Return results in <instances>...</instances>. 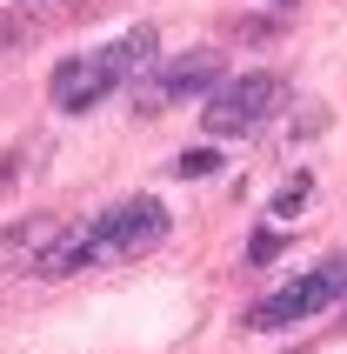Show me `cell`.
Masks as SVG:
<instances>
[{"label":"cell","instance_id":"cell-4","mask_svg":"<svg viewBox=\"0 0 347 354\" xmlns=\"http://www.w3.org/2000/svg\"><path fill=\"white\" fill-rule=\"evenodd\" d=\"M347 295V254H328L321 268H308V274H294L288 288H274L261 308H247V328H261V335H274V328H294V321H314L328 315L334 301Z\"/></svg>","mask_w":347,"mask_h":354},{"label":"cell","instance_id":"cell-3","mask_svg":"<svg viewBox=\"0 0 347 354\" xmlns=\"http://www.w3.org/2000/svg\"><path fill=\"white\" fill-rule=\"evenodd\" d=\"M281 107H288V80L281 74H241V80H221V87H214V100L200 107V127H207L214 140L261 134Z\"/></svg>","mask_w":347,"mask_h":354},{"label":"cell","instance_id":"cell-9","mask_svg":"<svg viewBox=\"0 0 347 354\" xmlns=\"http://www.w3.org/2000/svg\"><path fill=\"white\" fill-rule=\"evenodd\" d=\"M20 40H27V20H20V14H0V54H14Z\"/></svg>","mask_w":347,"mask_h":354},{"label":"cell","instance_id":"cell-2","mask_svg":"<svg viewBox=\"0 0 347 354\" xmlns=\"http://www.w3.org/2000/svg\"><path fill=\"white\" fill-rule=\"evenodd\" d=\"M154 27H127L120 40H107V47H94V54H67L54 67V107L60 114H87L94 100L120 94V87H140V80L154 74Z\"/></svg>","mask_w":347,"mask_h":354},{"label":"cell","instance_id":"cell-8","mask_svg":"<svg viewBox=\"0 0 347 354\" xmlns=\"http://www.w3.org/2000/svg\"><path fill=\"white\" fill-rule=\"evenodd\" d=\"M174 167H180V174H221V154H214V147H194V154H180V160H174Z\"/></svg>","mask_w":347,"mask_h":354},{"label":"cell","instance_id":"cell-5","mask_svg":"<svg viewBox=\"0 0 347 354\" xmlns=\"http://www.w3.org/2000/svg\"><path fill=\"white\" fill-rule=\"evenodd\" d=\"M221 87V47H194V54H174V60H154V74L134 87V107L140 114H167L180 100H214Z\"/></svg>","mask_w":347,"mask_h":354},{"label":"cell","instance_id":"cell-11","mask_svg":"<svg viewBox=\"0 0 347 354\" xmlns=\"http://www.w3.org/2000/svg\"><path fill=\"white\" fill-rule=\"evenodd\" d=\"M268 7H281V14H288V7H294V0H268Z\"/></svg>","mask_w":347,"mask_h":354},{"label":"cell","instance_id":"cell-10","mask_svg":"<svg viewBox=\"0 0 347 354\" xmlns=\"http://www.w3.org/2000/svg\"><path fill=\"white\" fill-rule=\"evenodd\" d=\"M274 248H281V241H274V234H254V241H247V261H268Z\"/></svg>","mask_w":347,"mask_h":354},{"label":"cell","instance_id":"cell-7","mask_svg":"<svg viewBox=\"0 0 347 354\" xmlns=\"http://www.w3.org/2000/svg\"><path fill=\"white\" fill-rule=\"evenodd\" d=\"M308 201H314V174H294L288 187L274 194V221H294L301 207H308Z\"/></svg>","mask_w":347,"mask_h":354},{"label":"cell","instance_id":"cell-1","mask_svg":"<svg viewBox=\"0 0 347 354\" xmlns=\"http://www.w3.org/2000/svg\"><path fill=\"white\" fill-rule=\"evenodd\" d=\"M167 201L154 194H134V201H114L107 214L94 221H67V234H60V248L47 254V268H40V281H67L80 274V268H120V261H140L154 254L160 241H167Z\"/></svg>","mask_w":347,"mask_h":354},{"label":"cell","instance_id":"cell-12","mask_svg":"<svg viewBox=\"0 0 347 354\" xmlns=\"http://www.w3.org/2000/svg\"><path fill=\"white\" fill-rule=\"evenodd\" d=\"M20 7H27V0H20Z\"/></svg>","mask_w":347,"mask_h":354},{"label":"cell","instance_id":"cell-6","mask_svg":"<svg viewBox=\"0 0 347 354\" xmlns=\"http://www.w3.org/2000/svg\"><path fill=\"white\" fill-rule=\"evenodd\" d=\"M60 234H67L60 214H20V221H7V227H0V274H40L47 254L60 248Z\"/></svg>","mask_w":347,"mask_h":354}]
</instances>
